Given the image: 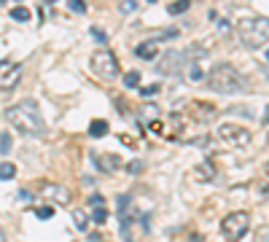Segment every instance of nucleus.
<instances>
[{"instance_id":"4","label":"nucleus","mask_w":269,"mask_h":242,"mask_svg":"<svg viewBox=\"0 0 269 242\" xmlns=\"http://www.w3.org/2000/svg\"><path fill=\"white\" fill-rule=\"evenodd\" d=\"M91 70H94V76L102 78V81H113V78L119 76V60H116V54L110 49H100L91 57Z\"/></svg>"},{"instance_id":"18","label":"nucleus","mask_w":269,"mask_h":242,"mask_svg":"<svg viewBox=\"0 0 269 242\" xmlns=\"http://www.w3.org/2000/svg\"><path fill=\"white\" fill-rule=\"evenodd\" d=\"M124 83H127V89H135L137 83H140V73H135V70H132V73H127V76H124Z\"/></svg>"},{"instance_id":"2","label":"nucleus","mask_w":269,"mask_h":242,"mask_svg":"<svg viewBox=\"0 0 269 242\" xmlns=\"http://www.w3.org/2000/svg\"><path fill=\"white\" fill-rule=\"evenodd\" d=\"M207 86L213 91H221V94H237V91L248 89V81L232 65H215L207 76Z\"/></svg>"},{"instance_id":"9","label":"nucleus","mask_w":269,"mask_h":242,"mask_svg":"<svg viewBox=\"0 0 269 242\" xmlns=\"http://www.w3.org/2000/svg\"><path fill=\"white\" fill-rule=\"evenodd\" d=\"M186 65V51H167L165 54V60L159 62V73H165V76H175L178 73V68H183Z\"/></svg>"},{"instance_id":"5","label":"nucleus","mask_w":269,"mask_h":242,"mask_svg":"<svg viewBox=\"0 0 269 242\" xmlns=\"http://www.w3.org/2000/svg\"><path fill=\"white\" fill-rule=\"evenodd\" d=\"M248 226H251V215L248 213H242V210H237V213H229L224 221H221V232H224V237L229 240V242H237V240H242V234L248 232Z\"/></svg>"},{"instance_id":"14","label":"nucleus","mask_w":269,"mask_h":242,"mask_svg":"<svg viewBox=\"0 0 269 242\" xmlns=\"http://www.w3.org/2000/svg\"><path fill=\"white\" fill-rule=\"evenodd\" d=\"M16 175V167L11 161H0V180H11Z\"/></svg>"},{"instance_id":"15","label":"nucleus","mask_w":269,"mask_h":242,"mask_svg":"<svg viewBox=\"0 0 269 242\" xmlns=\"http://www.w3.org/2000/svg\"><path fill=\"white\" fill-rule=\"evenodd\" d=\"M186 8H188V0H175V3H170V5H167V11H170V14H173V16L183 14V11H186Z\"/></svg>"},{"instance_id":"20","label":"nucleus","mask_w":269,"mask_h":242,"mask_svg":"<svg viewBox=\"0 0 269 242\" xmlns=\"http://www.w3.org/2000/svg\"><path fill=\"white\" fill-rule=\"evenodd\" d=\"M196 172H199V178L213 180V164H199V167H196Z\"/></svg>"},{"instance_id":"16","label":"nucleus","mask_w":269,"mask_h":242,"mask_svg":"<svg viewBox=\"0 0 269 242\" xmlns=\"http://www.w3.org/2000/svg\"><path fill=\"white\" fill-rule=\"evenodd\" d=\"M11 16H14L16 22H27V19H30V11L24 8V5H16V8H11Z\"/></svg>"},{"instance_id":"7","label":"nucleus","mask_w":269,"mask_h":242,"mask_svg":"<svg viewBox=\"0 0 269 242\" xmlns=\"http://www.w3.org/2000/svg\"><path fill=\"white\" fill-rule=\"evenodd\" d=\"M218 137L232 148H242L251 143V132H248L245 127H240V124H224V127L218 129Z\"/></svg>"},{"instance_id":"12","label":"nucleus","mask_w":269,"mask_h":242,"mask_svg":"<svg viewBox=\"0 0 269 242\" xmlns=\"http://www.w3.org/2000/svg\"><path fill=\"white\" fill-rule=\"evenodd\" d=\"M46 194H49L57 205H68V202H70V191H68V188H62V186H49V188H46Z\"/></svg>"},{"instance_id":"27","label":"nucleus","mask_w":269,"mask_h":242,"mask_svg":"<svg viewBox=\"0 0 269 242\" xmlns=\"http://www.w3.org/2000/svg\"><path fill=\"white\" fill-rule=\"evenodd\" d=\"M140 169H143V161H132V164H129V172H132V175H137Z\"/></svg>"},{"instance_id":"29","label":"nucleus","mask_w":269,"mask_h":242,"mask_svg":"<svg viewBox=\"0 0 269 242\" xmlns=\"http://www.w3.org/2000/svg\"><path fill=\"white\" fill-rule=\"evenodd\" d=\"M135 8H137V3H135V0H127V3L121 5V11H135Z\"/></svg>"},{"instance_id":"6","label":"nucleus","mask_w":269,"mask_h":242,"mask_svg":"<svg viewBox=\"0 0 269 242\" xmlns=\"http://www.w3.org/2000/svg\"><path fill=\"white\" fill-rule=\"evenodd\" d=\"M121 218V234L127 242H140V237L148 232V221L140 218V215H119Z\"/></svg>"},{"instance_id":"22","label":"nucleus","mask_w":269,"mask_h":242,"mask_svg":"<svg viewBox=\"0 0 269 242\" xmlns=\"http://www.w3.org/2000/svg\"><path fill=\"white\" fill-rule=\"evenodd\" d=\"M73 224H76V229H87V215H84L81 210H76V215H73Z\"/></svg>"},{"instance_id":"1","label":"nucleus","mask_w":269,"mask_h":242,"mask_svg":"<svg viewBox=\"0 0 269 242\" xmlns=\"http://www.w3.org/2000/svg\"><path fill=\"white\" fill-rule=\"evenodd\" d=\"M5 119L11 121V127L24 132V135H43L46 132L43 116L32 100H19L16 105H11L5 110Z\"/></svg>"},{"instance_id":"21","label":"nucleus","mask_w":269,"mask_h":242,"mask_svg":"<svg viewBox=\"0 0 269 242\" xmlns=\"http://www.w3.org/2000/svg\"><path fill=\"white\" fill-rule=\"evenodd\" d=\"M0 154H11V137L0 132Z\"/></svg>"},{"instance_id":"11","label":"nucleus","mask_w":269,"mask_h":242,"mask_svg":"<svg viewBox=\"0 0 269 242\" xmlns=\"http://www.w3.org/2000/svg\"><path fill=\"white\" fill-rule=\"evenodd\" d=\"M135 54L140 57V60H154V57L159 54V46H156L154 41H146V43H140L135 49Z\"/></svg>"},{"instance_id":"13","label":"nucleus","mask_w":269,"mask_h":242,"mask_svg":"<svg viewBox=\"0 0 269 242\" xmlns=\"http://www.w3.org/2000/svg\"><path fill=\"white\" fill-rule=\"evenodd\" d=\"M108 129H110L108 121H102V119L89 124V135H91V137H105V135H108Z\"/></svg>"},{"instance_id":"32","label":"nucleus","mask_w":269,"mask_h":242,"mask_svg":"<svg viewBox=\"0 0 269 242\" xmlns=\"http://www.w3.org/2000/svg\"><path fill=\"white\" fill-rule=\"evenodd\" d=\"M267 175H269V164H267Z\"/></svg>"},{"instance_id":"8","label":"nucleus","mask_w":269,"mask_h":242,"mask_svg":"<svg viewBox=\"0 0 269 242\" xmlns=\"http://www.w3.org/2000/svg\"><path fill=\"white\" fill-rule=\"evenodd\" d=\"M22 78V68L14 62H0V91H8L14 89Z\"/></svg>"},{"instance_id":"23","label":"nucleus","mask_w":269,"mask_h":242,"mask_svg":"<svg viewBox=\"0 0 269 242\" xmlns=\"http://www.w3.org/2000/svg\"><path fill=\"white\" fill-rule=\"evenodd\" d=\"M68 8H70V11H76V14H84V11H87V5H84L81 0H70Z\"/></svg>"},{"instance_id":"25","label":"nucleus","mask_w":269,"mask_h":242,"mask_svg":"<svg viewBox=\"0 0 269 242\" xmlns=\"http://www.w3.org/2000/svg\"><path fill=\"white\" fill-rule=\"evenodd\" d=\"M35 215H38V218H51V215H54V210H51V207H38V210H35Z\"/></svg>"},{"instance_id":"24","label":"nucleus","mask_w":269,"mask_h":242,"mask_svg":"<svg viewBox=\"0 0 269 242\" xmlns=\"http://www.w3.org/2000/svg\"><path fill=\"white\" fill-rule=\"evenodd\" d=\"M89 205H91V207H105V197H102V194H91V197H89Z\"/></svg>"},{"instance_id":"10","label":"nucleus","mask_w":269,"mask_h":242,"mask_svg":"<svg viewBox=\"0 0 269 242\" xmlns=\"http://www.w3.org/2000/svg\"><path fill=\"white\" fill-rule=\"evenodd\" d=\"M94 164L102 169V172H116L121 167V156L119 154H100L94 156Z\"/></svg>"},{"instance_id":"17","label":"nucleus","mask_w":269,"mask_h":242,"mask_svg":"<svg viewBox=\"0 0 269 242\" xmlns=\"http://www.w3.org/2000/svg\"><path fill=\"white\" fill-rule=\"evenodd\" d=\"M188 78H191V81H202V78H205V73H202V68L196 62L188 65Z\"/></svg>"},{"instance_id":"3","label":"nucleus","mask_w":269,"mask_h":242,"mask_svg":"<svg viewBox=\"0 0 269 242\" xmlns=\"http://www.w3.org/2000/svg\"><path fill=\"white\" fill-rule=\"evenodd\" d=\"M240 41L248 49H261L269 41V16H248L240 22Z\"/></svg>"},{"instance_id":"26","label":"nucleus","mask_w":269,"mask_h":242,"mask_svg":"<svg viewBox=\"0 0 269 242\" xmlns=\"http://www.w3.org/2000/svg\"><path fill=\"white\" fill-rule=\"evenodd\" d=\"M91 38H94V41H100V43H105V32L97 30V27H91Z\"/></svg>"},{"instance_id":"19","label":"nucleus","mask_w":269,"mask_h":242,"mask_svg":"<svg viewBox=\"0 0 269 242\" xmlns=\"http://www.w3.org/2000/svg\"><path fill=\"white\" fill-rule=\"evenodd\" d=\"M91 221H94V224H105V221H108V210H105V207H94Z\"/></svg>"},{"instance_id":"31","label":"nucleus","mask_w":269,"mask_h":242,"mask_svg":"<svg viewBox=\"0 0 269 242\" xmlns=\"http://www.w3.org/2000/svg\"><path fill=\"white\" fill-rule=\"evenodd\" d=\"M264 124H269V108H267V116H264Z\"/></svg>"},{"instance_id":"30","label":"nucleus","mask_w":269,"mask_h":242,"mask_svg":"<svg viewBox=\"0 0 269 242\" xmlns=\"http://www.w3.org/2000/svg\"><path fill=\"white\" fill-rule=\"evenodd\" d=\"M0 242H5V232H3V226H0Z\"/></svg>"},{"instance_id":"28","label":"nucleus","mask_w":269,"mask_h":242,"mask_svg":"<svg viewBox=\"0 0 269 242\" xmlns=\"http://www.w3.org/2000/svg\"><path fill=\"white\" fill-rule=\"evenodd\" d=\"M143 91V94H146V97H151V94H156V91H159V86H156V83H154V86H146V89H140Z\"/></svg>"}]
</instances>
